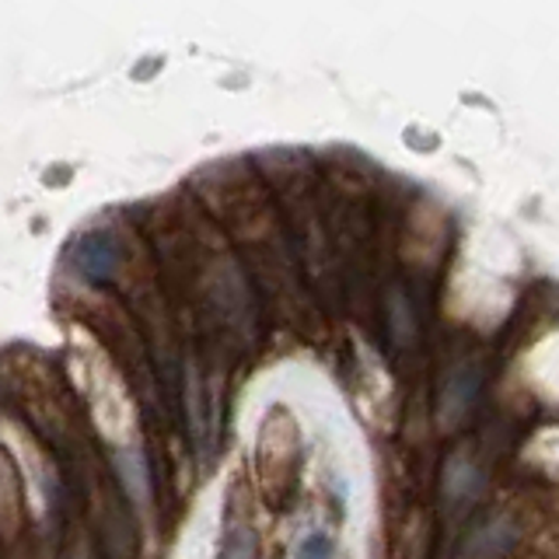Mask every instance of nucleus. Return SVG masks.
I'll return each mask as SVG.
<instances>
[{"mask_svg": "<svg viewBox=\"0 0 559 559\" xmlns=\"http://www.w3.org/2000/svg\"><path fill=\"white\" fill-rule=\"evenodd\" d=\"M476 392H479V374L472 371V367L454 371L451 381L444 384V392H441V419L444 424H459V419L472 409V402H476Z\"/></svg>", "mask_w": 559, "mask_h": 559, "instance_id": "f257e3e1", "label": "nucleus"}, {"mask_svg": "<svg viewBox=\"0 0 559 559\" xmlns=\"http://www.w3.org/2000/svg\"><path fill=\"white\" fill-rule=\"evenodd\" d=\"M511 546H514V524L507 518H493L468 538L465 559H500Z\"/></svg>", "mask_w": 559, "mask_h": 559, "instance_id": "f03ea898", "label": "nucleus"}, {"mask_svg": "<svg viewBox=\"0 0 559 559\" xmlns=\"http://www.w3.org/2000/svg\"><path fill=\"white\" fill-rule=\"evenodd\" d=\"M479 472L472 468L465 459H454L444 472V500L451 507H468L472 500H476L479 493Z\"/></svg>", "mask_w": 559, "mask_h": 559, "instance_id": "7ed1b4c3", "label": "nucleus"}, {"mask_svg": "<svg viewBox=\"0 0 559 559\" xmlns=\"http://www.w3.org/2000/svg\"><path fill=\"white\" fill-rule=\"evenodd\" d=\"M259 556V542H255V532L252 524H231L227 528V538H224V559H255Z\"/></svg>", "mask_w": 559, "mask_h": 559, "instance_id": "20e7f679", "label": "nucleus"}, {"mask_svg": "<svg viewBox=\"0 0 559 559\" xmlns=\"http://www.w3.org/2000/svg\"><path fill=\"white\" fill-rule=\"evenodd\" d=\"M294 559H336V549H332V538L325 532H311L301 546H297Z\"/></svg>", "mask_w": 559, "mask_h": 559, "instance_id": "39448f33", "label": "nucleus"}]
</instances>
